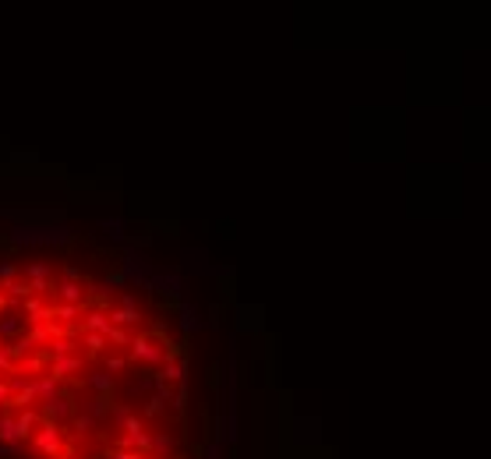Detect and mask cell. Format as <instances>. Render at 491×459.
Returning <instances> with one entry per match:
<instances>
[{
    "mask_svg": "<svg viewBox=\"0 0 491 459\" xmlns=\"http://www.w3.org/2000/svg\"><path fill=\"white\" fill-rule=\"evenodd\" d=\"M39 414H43V421H50V424H68L71 421V414H75V399L68 396V392H57L50 399V403H43L39 407Z\"/></svg>",
    "mask_w": 491,
    "mask_h": 459,
    "instance_id": "obj_6",
    "label": "cell"
},
{
    "mask_svg": "<svg viewBox=\"0 0 491 459\" xmlns=\"http://www.w3.org/2000/svg\"><path fill=\"white\" fill-rule=\"evenodd\" d=\"M131 336H135V332H128V329H121V325H110V329H106V343H110V347H117V350L128 347Z\"/></svg>",
    "mask_w": 491,
    "mask_h": 459,
    "instance_id": "obj_30",
    "label": "cell"
},
{
    "mask_svg": "<svg viewBox=\"0 0 491 459\" xmlns=\"http://www.w3.org/2000/svg\"><path fill=\"white\" fill-rule=\"evenodd\" d=\"M18 276L22 279H53V265L50 262H25V265H18Z\"/></svg>",
    "mask_w": 491,
    "mask_h": 459,
    "instance_id": "obj_24",
    "label": "cell"
},
{
    "mask_svg": "<svg viewBox=\"0 0 491 459\" xmlns=\"http://www.w3.org/2000/svg\"><path fill=\"white\" fill-rule=\"evenodd\" d=\"M131 414H135V410H131V403H117V407H110V421H114V428H121Z\"/></svg>",
    "mask_w": 491,
    "mask_h": 459,
    "instance_id": "obj_33",
    "label": "cell"
},
{
    "mask_svg": "<svg viewBox=\"0 0 491 459\" xmlns=\"http://www.w3.org/2000/svg\"><path fill=\"white\" fill-rule=\"evenodd\" d=\"M184 378H188V371H184V361L181 357H174V361H167L163 368L152 371V382L156 385H181Z\"/></svg>",
    "mask_w": 491,
    "mask_h": 459,
    "instance_id": "obj_10",
    "label": "cell"
},
{
    "mask_svg": "<svg viewBox=\"0 0 491 459\" xmlns=\"http://www.w3.org/2000/svg\"><path fill=\"white\" fill-rule=\"evenodd\" d=\"M4 347H8V339H4V336H0V350H4Z\"/></svg>",
    "mask_w": 491,
    "mask_h": 459,
    "instance_id": "obj_47",
    "label": "cell"
},
{
    "mask_svg": "<svg viewBox=\"0 0 491 459\" xmlns=\"http://www.w3.org/2000/svg\"><path fill=\"white\" fill-rule=\"evenodd\" d=\"M149 456L152 459H174L177 456V438L167 435V431H156L152 435V445H149Z\"/></svg>",
    "mask_w": 491,
    "mask_h": 459,
    "instance_id": "obj_14",
    "label": "cell"
},
{
    "mask_svg": "<svg viewBox=\"0 0 491 459\" xmlns=\"http://www.w3.org/2000/svg\"><path fill=\"white\" fill-rule=\"evenodd\" d=\"M174 459H184V456H174Z\"/></svg>",
    "mask_w": 491,
    "mask_h": 459,
    "instance_id": "obj_48",
    "label": "cell"
},
{
    "mask_svg": "<svg viewBox=\"0 0 491 459\" xmlns=\"http://www.w3.org/2000/svg\"><path fill=\"white\" fill-rule=\"evenodd\" d=\"M29 445H32V452H36L39 459H61V452L68 449V431H64L61 424L43 421V424L29 435Z\"/></svg>",
    "mask_w": 491,
    "mask_h": 459,
    "instance_id": "obj_3",
    "label": "cell"
},
{
    "mask_svg": "<svg viewBox=\"0 0 491 459\" xmlns=\"http://www.w3.org/2000/svg\"><path fill=\"white\" fill-rule=\"evenodd\" d=\"M11 414H15V428H18V435H22L25 442H29V435L43 424V414H39L36 407H29V410H11Z\"/></svg>",
    "mask_w": 491,
    "mask_h": 459,
    "instance_id": "obj_17",
    "label": "cell"
},
{
    "mask_svg": "<svg viewBox=\"0 0 491 459\" xmlns=\"http://www.w3.org/2000/svg\"><path fill=\"white\" fill-rule=\"evenodd\" d=\"M8 399H11V389H8V378H4V375H0V410H4V407H8Z\"/></svg>",
    "mask_w": 491,
    "mask_h": 459,
    "instance_id": "obj_40",
    "label": "cell"
},
{
    "mask_svg": "<svg viewBox=\"0 0 491 459\" xmlns=\"http://www.w3.org/2000/svg\"><path fill=\"white\" fill-rule=\"evenodd\" d=\"M53 301H57V304H89L85 301V283L61 279L57 286H53Z\"/></svg>",
    "mask_w": 491,
    "mask_h": 459,
    "instance_id": "obj_9",
    "label": "cell"
},
{
    "mask_svg": "<svg viewBox=\"0 0 491 459\" xmlns=\"http://www.w3.org/2000/svg\"><path fill=\"white\" fill-rule=\"evenodd\" d=\"M255 315H258V311L241 308V311H237V329H241V332H258V325H262V322H258Z\"/></svg>",
    "mask_w": 491,
    "mask_h": 459,
    "instance_id": "obj_31",
    "label": "cell"
},
{
    "mask_svg": "<svg viewBox=\"0 0 491 459\" xmlns=\"http://www.w3.org/2000/svg\"><path fill=\"white\" fill-rule=\"evenodd\" d=\"M163 410H167V403H163V399H159V396H152V399H149V403H145V417H142V421H152V417H159Z\"/></svg>",
    "mask_w": 491,
    "mask_h": 459,
    "instance_id": "obj_35",
    "label": "cell"
},
{
    "mask_svg": "<svg viewBox=\"0 0 491 459\" xmlns=\"http://www.w3.org/2000/svg\"><path fill=\"white\" fill-rule=\"evenodd\" d=\"M103 357V371H110V375H124L131 368L128 354H99Z\"/></svg>",
    "mask_w": 491,
    "mask_h": 459,
    "instance_id": "obj_27",
    "label": "cell"
},
{
    "mask_svg": "<svg viewBox=\"0 0 491 459\" xmlns=\"http://www.w3.org/2000/svg\"><path fill=\"white\" fill-rule=\"evenodd\" d=\"M124 354H128V361H131V364H145V368H152V371L177 357L174 343L167 339V332H163V329L131 336V343L124 347Z\"/></svg>",
    "mask_w": 491,
    "mask_h": 459,
    "instance_id": "obj_1",
    "label": "cell"
},
{
    "mask_svg": "<svg viewBox=\"0 0 491 459\" xmlns=\"http://www.w3.org/2000/svg\"><path fill=\"white\" fill-rule=\"evenodd\" d=\"M205 459H223V438H212V445L205 449Z\"/></svg>",
    "mask_w": 491,
    "mask_h": 459,
    "instance_id": "obj_39",
    "label": "cell"
},
{
    "mask_svg": "<svg viewBox=\"0 0 491 459\" xmlns=\"http://www.w3.org/2000/svg\"><path fill=\"white\" fill-rule=\"evenodd\" d=\"M85 385H89V389H92L96 396H110L117 382H114V375H110V371H103V368H99V371H89Z\"/></svg>",
    "mask_w": 491,
    "mask_h": 459,
    "instance_id": "obj_22",
    "label": "cell"
},
{
    "mask_svg": "<svg viewBox=\"0 0 491 459\" xmlns=\"http://www.w3.org/2000/svg\"><path fill=\"white\" fill-rule=\"evenodd\" d=\"M61 385H64L61 378H53V375H46V371H43V375H36V378H32V392H36V403H39V407H43V403H50V399L61 392Z\"/></svg>",
    "mask_w": 491,
    "mask_h": 459,
    "instance_id": "obj_12",
    "label": "cell"
},
{
    "mask_svg": "<svg viewBox=\"0 0 491 459\" xmlns=\"http://www.w3.org/2000/svg\"><path fill=\"white\" fill-rule=\"evenodd\" d=\"M152 244V234H138V237H128L124 241V251H145Z\"/></svg>",
    "mask_w": 491,
    "mask_h": 459,
    "instance_id": "obj_34",
    "label": "cell"
},
{
    "mask_svg": "<svg viewBox=\"0 0 491 459\" xmlns=\"http://www.w3.org/2000/svg\"><path fill=\"white\" fill-rule=\"evenodd\" d=\"M85 364H89V357L85 354H71V357H53V361H46V375H53V378H75L78 371H85Z\"/></svg>",
    "mask_w": 491,
    "mask_h": 459,
    "instance_id": "obj_7",
    "label": "cell"
},
{
    "mask_svg": "<svg viewBox=\"0 0 491 459\" xmlns=\"http://www.w3.org/2000/svg\"><path fill=\"white\" fill-rule=\"evenodd\" d=\"M15 276H18V262L4 258V262H0V283H4V279H15Z\"/></svg>",
    "mask_w": 491,
    "mask_h": 459,
    "instance_id": "obj_37",
    "label": "cell"
},
{
    "mask_svg": "<svg viewBox=\"0 0 491 459\" xmlns=\"http://www.w3.org/2000/svg\"><path fill=\"white\" fill-rule=\"evenodd\" d=\"M85 308H89V304H53V322L64 325V329H75V325L82 322Z\"/></svg>",
    "mask_w": 491,
    "mask_h": 459,
    "instance_id": "obj_15",
    "label": "cell"
},
{
    "mask_svg": "<svg viewBox=\"0 0 491 459\" xmlns=\"http://www.w3.org/2000/svg\"><path fill=\"white\" fill-rule=\"evenodd\" d=\"M22 332H25V318H22V315H18L15 308L0 315V336H4L8 343H11V339H18Z\"/></svg>",
    "mask_w": 491,
    "mask_h": 459,
    "instance_id": "obj_19",
    "label": "cell"
},
{
    "mask_svg": "<svg viewBox=\"0 0 491 459\" xmlns=\"http://www.w3.org/2000/svg\"><path fill=\"white\" fill-rule=\"evenodd\" d=\"M121 276H124V283H145L156 269H152V262L145 258V251H124V258H121V269H117Z\"/></svg>",
    "mask_w": 491,
    "mask_h": 459,
    "instance_id": "obj_5",
    "label": "cell"
},
{
    "mask_svg": "<svg viewBox=\"0 0 491 459\" xmlns=\"http://www.w3.org/2000/svg\"><path fill=\"white\" fill-rule=\"evenodd\" d=\"M142 290L149 294H159V297H167V301H184L188 294V276L181 269H163V272H152L145 283H142Z\"/></svg>",
    "mask_w": 491,
    "mask_h": 459,
    "instance_id": "obj_4",
    "label": "cell"
},
{
    "mask_svg": "<svg viewBox=\"0 0 491 459\" xmlns=\"http://www.w3.org/2000/svg\"><path fill=\"white\" fill-rule=\"evenodd\" d=\"M11 308H15V304L4 297V290H0V315H4V311H11ZM15 311H18V308H15Z\"/></svg>",
    "mask_w": 491,
    "mask_h": 459,
    "instance_id": "obj_45",
    "label": "cell"
},
{
    "mask_svg": "<svg viewBox=\"0 0 491 459\" xmlns=\"http://www.w3.org/2000/svg\"><path fill=\"white\" fill-rule=\"evenodd\" d=\"M46 371V357L43 354H32V357H18L15 361V371L11 375H22V378H36Z\"/></svg>",
    "mask_w": 491,
    "mask_h": 459,
    "instance_id": "obj_21",
    "label": "cell"
},
{
    "mask_svg": "<svg viewBox=\"0 0 491 459\" xmlns=\"http://www.w3.org/2000/svg\"><path fill=\"white\" fill-rule=\"evenodd\" d=\"M0 442H25L15 428V414H8V410H0Z\"/></svg>",
    "mask_w": 491,
    "mask_h": 459,
    "instance_id": "obj_28",
    "label": "cell"
},
{
    "mask_svg": "<svg viewBox=\"0 0 491 459\" xmlns=\"http://www.w3.org/2000/svg\"><path fill=\"white\" fill-rule=\"evenodd\" d=\"M71 354H78V339H71V336H53L46 347H43V357H46V361H53V357H71Z\"/></svg>",
    "mask_w": 491,
    "mask_h": 459,
    "instance_id": "obj_13",
    "label": "cell"
},
{
    "mask_svg": "<svg viewBox=\"0 0 491 459\" xmlns=\"http://www.w3.org/2000/svg\"><path fill=\"white\" fill-rule=\"evenodd\" d=\"M0 290H4V297L15 304V301H25V297H29V283H25L22 276H15V279H4V283H0Z\"/></svg>",
    "mask_w": 491,
    "mask_h": 459,
    "instance_id": "obj_23",
    "label": "cell"
},
{
    "mask_svg": "<svg viewBox=\"0 0 491 459\" xmlns=\"http://www.w3.org/2000/svg\"><path fill=\"white\" fill-rule=\"evenodd\" d=\"M78 347H85V357H99V354H106V336H99V332H85V329H78Z\"/></svg>",
    "mask_w": 491,
    "mask_h": 459,
    "instance_id": "obj_20",
    "label": "cell"
},
{
    "mask_svg": "<svg viewBox=\"0 0 491 459\" xmlns=\"http://www.w3.org/2000/svg\"><path fill=\"white\" fill-rule=\"evenodd\" d=\"M177 311H181V318H177V325H181V332L184 336H195L205 322H202V315H198V308L191 304V301H181L177 304Z\"/></svg>",
    "mask_w": 491,
    "mask_h": 459,
    "instance_id": "obj_16",
    "label": "cell"
},
{
    "mask_svg": "<svg viewBox=\"0 0 491 459\" xmlns=\"http://www.w3.org/2000/svg\"><path fill=\"white\" fill-rule=\"evenodd\" d=\"M15 163H36V152H15Z\"/></svg>",
    "mask_w": 491,
    "mask_h": 459,
    "instance_id": "obj_44",
    "label": "cell"
},
{
    "mask_svg": "<svg viewBox=\"0 0 491 459\" xmlns=\"http://www.w3.org/2000/svg\"><path fill=\"white\" fill-rule=\"evenodd\" d=\"M220 322H223V304H212V308H209V318H205V325H209V329H216Z\"/></svg>",
    "mask_w": 491,
    "mask_h": 459,
    "instance_id": "obj_38",
    "label": "cell"
},
{
    "mask_svg": "<svg viewBox=\"0 0 491 459\" xmlns=\"http://www.w3.org/2000/svg\"><path fill=\"white\" fill-rule=\"evenodd\" d=\"M99 230H103V234L110 237V241H117V244H124V241H128V234H124V219H121V216L103 219V223H99Z\"/></svg>",
    "mask_w": 491,
    "mask_h": 459,
    "instance_id": "obj_26",
    "label": "cell"
},
{
    "mask_svg": "<svg viewBox=\"0 0 491 459\" xmlns=\"http://www.w3.org/2000/svg\"><path fill=\"white\" fill-rule=\"evenodd\" d=\"M106 318H110V325H121V329H142V311L138 308H117V304H110V308H106Z\"/></svg>",
    "mask_w": 491,
    "mask_h": 459,
    "instance_id": "obj_11",
    "label": "cell"
},
{
    "mask_svg": "<svg viewBox=\"0 0 491 459\" xmlns=\"http://www.w3.org/2000/svg\"><path fill=\"white\" fill-rule=\"evenodd\" d=\"M15 371V354H11V343L0 350V375H11Z\"/></svg>",
    "mask_w": 491,
    "mask_h": 459,
    "instance_id": "obj_36",
    "label": "cell"
},
{
    "mask_svg": "<svg viewBox=\"0 0 491 459\" xmlns=\"http://www.w3.org/2000/svg\"><path fill=\"white\" fill-rule=\"evenodd\" d=\"M50 301H53V297H39V294H29V297L22 301V311H18V315H22V318H36V315H39V311H43V308L50 304Z\"/></svg>",
    "mask_w": 491,
    "mask_h": 459,
    "instance_id": "obj_29",
    "label": "cell"
},
{
    "mask_svg": "<svg viewBox=\"0 0 491 459\" xmlns=\"http://www.w3.org/2000/svg\"><path fill=\"white\" fill-rule=\"evenodd\" d=\"M106 459H135L138 452H124V449H110V452H103Z\"/></svg>",
    "mask_w": 491,
    "mask_h": 459,
    "instance_id": "obj_41",
    "label": "cell"
},
{
    "mask_svg": "<svg viewBox=\"0 0 491 459\" xmlns=\"http://www.w3.org/2000/svg\"><path fill=\"white\" fill-rule=\"evenodd\" d=\"M11 354H15V361H18V357H32V354H43V350H39V343H36L29 332H22L18 339H11Z\"/></svg>",
    "mask_w": 491,
    "mask_h": 459,
    "instance_id": "obj_25",
    "label": "cell"
},
{
    "mask_svg": "<svg viewBox=\"0 0 491 459\" xmlns=\"http://www.w3.org/2000/svg\"><path fill=\"white\" fill-rule=\"evenodd\" d=\"M78 329H85V332H99V336H106V329H110V318H106V311H103V308H85V315H82V322H78Z\"/></svg>",
    "mask_w": 491,
    "mask_h": 459,
    "instance_id": "obj_18",
    "label": "cell"
},
{
    "mask_svg": "<svg viewBox=\"0 0 491 459\" xmlns=\"http://www.w3.org/2000/svg\"><path fill=\"white\" fill-rule=\"evenodd\" d=\"M68 424H71V431H75V435H78V438H85V435H89V431H92V428H96V424H92V421H89V417H85V414H78V410H75V414H71V421H68Z\"/></svg>",
    "mask_w": 491,
    "mask_h": 459,
    "instance_id": "obj_32",
    "label": "cell"
},
{
    "mask_svg": "<svg viewBox=\"0 0 491 459\" xmlns=\"http://www.w3.org/2000/svg\"><path fill=\"white\" fill-rule=\"evenodd\" d=\"M75 410H78V414H85L92 424H99V421L110 417V396H92V399H82V403H75Z\"/></svg>",
    "mask_w": 491,
    "mask_h": 459,
    "instance_id": "obj_8",
    "label": "cell"
},
{
    "mask_svg": "<svg viewBox=\"0 0 491 459\" xmlns=\"http://www.w3.org/2000/svg\"><path fill=\"white\" fill-rule=\"evenodd\" d=\"M110 286H124V276L121 272H110V276H106V290H110Z\"/></svg>",
    "mask_w": 491,
    "mask_h": 459,
    "instance_id": "obj_42",
    "label": "cell"
},
{
    "mask_svg": "<svg viewBox=\"0 0 491 459\" xmlns=\"http://www.w3.org/2000/svg\"><path fill=\"white\" fill-rule=\"evenodd\" d=\"M61 279H71V283H82V272H78V269H64V272H61Z\"/></svg>",
    "mask_w": 491,
    "mask_h": 459,
    "instance_id": "obj_43",
    "label": "cell"
},
{
    "mask_svg": "<svg viewBox=\"0 0 491 459\" xmlns=\"http://www.w3.org/2000/svg\"><path fill=\"white\" fill-rule=\"evenodd\" d=\"M61 459H82V456H78V452H75V449H71V445H68V449H64V452H61Z\"/></svg>",
    "mask_w": 491,
    "mask_h": 459,
    "instance_id": "obj_46",
    "label": "cell"
},
{
    "mask_svg": "<svg viewBox=\"0 0 491 459\" xmlns=\"http://www.w3.org/2000/svg\"><path fill=\"white\" fill-rule=\"evenodd\" d=\"M8 241L18 244V248H61V244H71L75 241V230L68 223H46V226L15 223Z\"/></svg>",
    "mask_w": 491,
    "mask_h": 459,
    "instance_id": "obj_2",
    "label": "cell"
}]
</instances>
